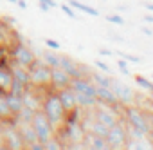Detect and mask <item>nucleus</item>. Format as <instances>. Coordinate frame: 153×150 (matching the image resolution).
<instances>
[{
    "mask_svg": "<svg viewBox=\"0 0 153 150\" xmlns=\"http://www.w3.org/2000/svg\"><path fill=\"white\" fill-rule=\"evenodd\" d=\"M117 67L121 69V72H123V74H126V76H130V74H131V72H130V69H128V62H126V60H123V58H121V60H117Z\"/></svg>",
    "mask_w": 153,
    "mask_h": 150,
    "instance_id": "obj_29",
    "label": "nucleus"
},
{
    "mask_svg": "<svg viewBox=\"0 0 153 150\" xmlns=\"http://www.w3.org/2000/svg\"><path fill=\"white\" fill-rule=\"evenodd\" d=\"M135 83L140 89H144V91H151V87H153V82L148 80V78H144L142 74H135Z\"/></svg>",
    "mask_w": 153,
    "mask_h": 150,
    "instance_id": "obj_23",
    "label": "nucleus"
},
{
    "mask_svg": "<svg viewBox=\"0 0 153 150\" xmlns=\"http://www.w3.org/2000/svg\"><path fill=\"white\" fill-rule=\"evenodd\" d=\"M0 121H2L4 125H15L16 127L15 114L7 107V101H6V94L4 92H0Z\"/></svg>",
    "mask_w": 153,
    "mask_h": 150,
    "instance_id": "obj_14",
    "label": "nucleus"
},
{
    "mask_svg": "<svg viewBox=\"0 0 153 150\" xmlns=\"http://www.w3.org/2000/svg\"><path fill=\"white\" fill-rule=\"evenodd\" d=\"M123 119L126 121L128 127H133V128H139L140 132L144 134H149L151 128H149V121H148V114L139 109V107H124V112H123Z\"/></svg>",
    "mask_w": 153,
    "mask_h": 150,
    "instance_id": "obj_4",
    "label": "nucleus"
},
{
    "mask_svg": "<svg viewBox=\"0 0 153 150\" xmlns=\"http://www.w3.org/2000/svg\"><path fill=\"white\" fill-rule=\"evenodd\" d=\"M38 8H40L43 13H49V11H51V8H49V6H45L43 2H40V0H38Z\"/></svg>",
    "mask_w": 153,
    "mask_h": 150,
    "instance_id": "obj_33",
    "label": "nucleus"
},
{
    "mask_svg": "<svg viewBox=\"0 0 153 150\" xmlns=\"http://www.w3.org/2000/svg\"><path fill=\"white\" fill-rule=\"evenodd\" d=\"M40 58L51 67V69H54V67H59V54H56V52H52L51 49H47V51H42V54H40Z\"/></svg>",
    "mask_w": 153,
    "mask_h": 150,
    "instance_id": "obj_22",
    "label": "nucleus"
},
{
    "mask_svg": "<svg viewBox=\"0 0 153 150\" xmlns=\"http://www.w3.org/2000/svg\"><path fill=\"white\" fill-rule=\"evenodd\" d=\"M59 9L68 16V18H72V20H78V15H76V9L72 8V6H68V4H61L59 6Z\"/></svg>",
    "mask_w": 153,
    "mask_h": 150,
    "instance_id": "obj_25",
    "label": "nucleus"
},
{
    "mask_svg": "<svg viewBox=\"0 0 153 150\" xmlns=\"http://www.w3.org/2000/svg\"><path fill=\"white\" fill-rule=\"evenodd\" d=\"M9 65H11V72H13V80L20 82L25 89L31 87V80H29V70H27V67L15 65V63H9Z\"/></svg>",
    "mask_w": 153,
    "mask_h": 150,
    "instance_id": "obj_15",
    "label": "nucleus"
},
{
    "mask_svg": "<svg viewBox=\"0 0 153 150\" xmlns=\"http://www.w3.org/2000/svg\"><path fill=\"white\" fill-rule=\"evenodd\" d=\"M151 82H153V76H151Z\"/></svg>",
    "mask_w": 153,
    "mask_h": 150,
    "instance_id": "obj_41",
    "label": "nucleus"
},
{
    "mask_svg": "<svg viewBox=\"0 0 153 150\" xmlns=\"http://www.w3.org/2000/svg\"><path fill=\"white\" fill-rule=\"evenodd\" d=\"M27 70H29L31 87H36V89H51V67L42 58H36L27 67Z\"/></svg>",
    "mask_w": 153,
    "mask_h": 150,
    "instance_id": "obj_2",
    "label": "nucleus"
},
{
    "mask_svg": "<svg viewBox=\"0 0 153 150\" xmlns=\"http://www.w3.org/2000/svg\"><path fill=\"white\" fill-rule=\"evenodd\" d=\"M43 44H45V47L51 49V51H59V47H61L59 42H58V40H52V38H45Z\"/></svg>",
    "mask_w": 153,
    "mask_h": 150,
    "instance_id": "obj_27",
    "label": "nucleus"
},
{
    "mask_svg": "<svg viewBox=\"0 0 153 150\" xmlns=\"http://www.w3.org/2000/svg\"><path fill=\"white\" fill-rule=\"evenodd\" d=\"M83 145H87L88 148H94V150H106V148H108V143H106L105 137H101V136H94V134H90V132L85 134Z\"/></svg>",
    "mask_w": 153,
    "mask_h": 150,
    "instance_id": "obj_16",
    "label": "nucleus"
},
{
    "mask_svg": "<svg viewBox=\"0 0 153 150\" xmlns=\"http://www.w3.org/2000/svg\"><path fill=\"white\" fill-rule=\"evenodd\" d=\"M99 54L101 56H114V51H110V49H99Z\"/></svg>",
    "mask_w": 153,
    "mask_h": 150,
    "instance_id": "obj_32",
    "label": "nucleus"
},
{
    "mask_svg": "<svg viewBox=\"0 0 153 150\" xmlns=\"http://www.w3.org/2000/svg\"><path fill=\"white\" fill-rule=\"evenodd\" d=\"M40 2H43V4H45V6H49L51 9L58 8V2H56V0H40Z\"/></svg>",
    "mask_w": 153,
    "mask_h": 150,
    "instance_id": "obj_31",
    "label": "nucleus"
},
{
    "mask_svg": "<svg viewBox=\"0 0 153 150\" xmlns=\"http://www.w3.org/2000/svg\"><path fill=\"white\" fill-rule=\"evenodd\" d=\"M16 128H18V132H20L25 146L31 145V143H34V141H38L36 139V132H34V128H33L31 123H20V125H16Z\"/></svg>",
    "mask_w": 153,
    "mask_h": 150,
    "instance_id": "obj_17",
    "label": "nucleus"
},
{
    "mask_svg": "<svg viewBox=\"0 0 153 150\" xmlns=\"http://www.w3.org/2000/svg\"><path fill=\"white\" fill-rule=\"evenodd\" d=\"M13 83V72L9 63H0V92H9Z\"/></svg>",
    "mask_w": 153,
    "mask_h": 150,
    "instance_id": "obj_13",
    "label": "nucleus"
},
{
    "mask_svg": "<svg viewBox=\"0 0 153 150\" xmlns=\"http://www.w3.org/2000/svg\"><path fill=\"white\" fill-rule=\"evenodd\" d=\"M144 22H148V24H153V16H151V15H144Z\"/></svg>",
    "mask_w": 153,
    "mask_h": 150,
    "instance_id": "obj_36",
    "label": "nucleus"
},
{
    "mask_svg": "<svg viewBox=\"0 0 153 150\" xmlns=\"http://www.w3.org/2000/svg\"><path fill=\"white\" fill-rule=\"evenodd\" d=\"M88 78L92 80L94 85H99V87H110V83H112V78L106 72H90Z\"/></svg>",
    "mask_w": 153,
    "mask_h": 150,
    "instance_id": "obj_21",
    "label": "nucleus"
},
{
    "mask_svg": "<svg viewBox=\"0 0 153 150\" xmlns=\"http://www.w3.org/2000/svg\"><path fill=\"white\" fill-rule=\"evenodd\" d=\"M106 20L110 22V24H117V26H124L126 22H124V18L121 16V15H106Z\"/></svg>",
    "mask_w": 153,
    "mask_h": 150,
    "instance_id": "obj_26",
    "label": "nucleus"
},
{
    "mask_svg": "<svg viewBox=\"0 0 153 150\" xmlns=\"http://www.w3.org/2000/svg\"><path fill=\"white\" fill-rule=\"evenodd\" d=\"M6 101H7V107L11 109L13 114H18L24 107V98L20 94H15V92H6Z\"/></svg>",
    "mask_w": 153,
    "mask_h": 150,
    "instance_id": "obj_19",
    "label": "nucleus"
},
{
    "mask_svg": "<svg viewBox=\"0 0 153 150\" xmlns=\"http://www.w3.org/2000/svg\"><path fill=\"white\" fill-rule=\"evenodd\" d=\"M114 54L123 56V60H126L128 63H140V58L139 56H133V54H128V52H123V51H115Z\"/></svg>",
    "mask_w": 153,
    "mask_h": 150,
    "instance_id": "obj_24",
    "label": "nucleus"
},
{
    "mask_svg": "<svg viewBox=\"0 0 153 150\" xmlns=\"http://www.w3.org/2000/svg\"><path fill=\"white\" fill-rule=\"evenodd\" d=\"M149 92H151V94H153V87H151V91H149Z\"/></svg>",
    "mask_w": 153,
    "mask_h": 150,
    "instance_id": "obj_40",
    "label": "nucleus"
},
{
    "mask_svg": "<svg viewBox=\"0 0 153 150\" xmlns=\"http://www.w3.org/2000/svg\"><path fill=\"white\" fill-rule=\"evenodd\" d=\"M110 89L114 91V94L117 96V101H119L121 105L128 107V105H131V103H133V100H135V92H133V89H130V85H126V83L119 82L117 78H112Z\"/></svg>",
    "mask_w": 153,
    "mask_h": 150,
    "instance_id": "obj_8",
    "label": "nucleus"
},
{
    "mask_svg": "<svg viewBox=\"0 0 153 150\" xmlns=\"http://www.w3.org/2000/svg\"><path fill=\"white\" fill-rule=\"evenodd\" d=\"M144 8H146L148 11H153V4H144Z\"/></svg>",
    "mask_w": 153,
    "mask_h": 150,
    "instance_id": "obj_38",
    "label": "nucleus"
},
{
    "mask_svg": "<svg viewBox=\"0 0 153 150\" xmlns=\"http://www.w3.org/2000/svg\"><path fill=\"white\" fill-rule=\"evenodd\" d=\"M40 110L47 116V119L52 123V127H54V128H58V127H61V125H63L67 110L63 109V105H61V101H59L58 94H56L52 89H49V91L43 94L42 109H40Z\"/></svg>",
    "mask_w": 153,
    "mask_h": 150,
    "instance_id": "obj_1",
    "label": "nucleus"
},
{
    "mask_svg": "<svg viewBox=\"0 0 153 150\" xmlns=\"http://www.w3.org/2000/svg\"><path fill=\"white\" fill-rule=\"evenodd\" d=\"M96 98H97V103L108 105V107H115L119 103L117 96L114 94V91L110 87H99V85H96Z\"/></svg>",
    "mask_w": 153,
    "mask_h": 150,
    "instance_id": "obj_11",
    "label": "nucleus"
},
{
    "mask_svg": "<svg viewBox=\"0 0 153 150\" xmlns=\"http://www.w3.org/2000/svg\"><path fill=\"white\" fill-rule=\"evenodd\" d=\"M7 2H9V4H16V0H7Z\"/></svg>",
    "mask_w": 153,
    "mask_h": 150,
    "instance_id": "obj_39",
    "label": "nucleus"
},
{
    "mask_svg": "<svg viewBox=\"0 0 153 150\" xmlns=\"http://www.w3.org/2000/svg\"><path fill=\"white\" fill-rule=\"evenodd\" d=\"M38 56L34 54V51L24 44V38L18 40L15 45L9 47V63H15V65H22V67H29Z\"/></svg>",
    "mask_w": 153,
    "mask_h": 150,
    "instance_id": "obj_3",
    "label": "nucleus"
},
{
    "mask_svg": "<svg viewBox=\"0 0 153 150\" xmlns=\"http://www.w3.org/2000/svg\"><path fill=\"white\" fill-rule=\"evenodd\" d=\"M106 143H108V148H123L126 146V141H128V132H126V121L121 118L115 125H112L105 136Z\"/></svg>",
    "mask_w": 153,
    "mask_h": 150,
    "instance_id": "obj_6",
    "label": "nucleus"
},
{
    "mask_svg": "<svg viewBox=\"0 0 153 150\" xmlns=\"http://www.w3.org/2000/svg\"><path fill=\"white\" fill-rule=\"evenodd\" d=\"M16 6L20 9H27V2H25V0H16Z\"/></svg>",
    "mask_w": 153,
    "mask_h": 150,
    "instance_id": "obj_34",
    "label": "nucleus"
},
{
    "mask_svg": "<svg viewBox=\"0 0 153 150\" xmlns=\"http://www.w3.org/2000/svg\"><path fill=\"white\" fill-rule=\"evenodd\" d=\"M96 67H97L99 70H103V72H106V74L110 72V67H108V65H106L105 62H101V60H96Z\"/></svg>",
    "mask_w": 153,
    "mask_h": 150,
    "instance_id": "obj_30",
    "label": "nucleus"
},
{
    "mask_svg": "<svg viewBox=\"0 0 153 150\" xmlns=\"http://www.w3.org/2000/svg\"><path fill=\"white\" fill-rule=\"evenodd\" d=\"M70 76L61 69V67H54L51 69V89L56 92L59 89H65V87H70Z\"/></svg>",
    "mask_w": 153,
    "mask_h": 150,
    "instance_id": "obj_10",
    "label": "nucleus"
},
{
    "mask_svg": "<svg viewBox=\"0 0 153 150\" xmlns=\"http://www.w3.org/2000/svg\"><path fill=\"white\" fill-rule=\"evenodd\" d=\"M56 94H58V98H59V101H61V105H63L65 110H72L74 107H78V101H76V92L70 87L59 89V91H56Z\"/></svg>",
    "mask_w": 153,
    "mask_h": 150,
    "instance_id": "obj_12",
    "label": "nucleus"
},
{
    "mask_svg": "<svg viewBox=\"0 0 153 150\" xmlns=\"http://www.w3.org/2000/svg\"><path fill=\"white\" fill-rule=\"evenodd\" d=\"M68 6H72L74 9H78V11H81V13H87V15H90V16H99L101 13L96 9V8H92V6H87V4H83V2H79V0H68Z\"/></svg>",
    "mask_w": 153,
    "mask_h": 150,
    "instance_id": "obj_20",
    "label": "nucleus"
},
{
    "mask_svg": "<svg viewBox=\"0 0 153 150\" xmlns=\"http://www.w3.org/2000/svg\"><path fill=\"white\" fill-rule=\"evenodd\" d=\"M142 33H144L146 36H151V34H153V31H151V29H148V27H144V29H142Z\"/></svg>",
    "mask_w": 153,
    "mask_h": 150,
    "instance_id": "obj_37",
    "label": "nucleus"
},
{
    "mask_svg": "<svg viewBox=\"0 0 153 150\" xmlns=\"http://www.w3.org/2000/svg\"><path fill=\"white\" fill-rule=\"evenodd\" d=\"M31 125H33V128H34V132H36V139L42 143V145H45L51 137H54V134H56V128L52 127V123L47 119V116L42 112V110H36L34 112V116H33V119H31Z\"/></svg>",
    "mask_w": 153,
    "mask_h": 150,
    "instance_id": "obj_5",
    "label": "nucleus"
},
{
    "mask_svg": "<svg viewBox=\"0 0 153 150\" xmlns=\"http://www.w3.org/2000/svg\"><path fill=\"white\" fill-rule=\"evenodd\" d=\"M0 63H9V49L6 45H0Z\"/></svg>",
    "mask_w": 153,
    "mask_h": 150,
    "instance_id": "obj_28",
    "label": "nucleus"
},
{
    "mask_svg": "<svg viewBox=\"0 0 153 150\" xmlns=\"http://www.w3.org/2000/svg\"><path fill=\"white\" fill-rule=\"evenodd\" d=\"M59 67L68 74L70 78H81V76H88L90 70L85 69L83 65H79L76 60H72L70 56H59Z\"/></svg>",
    "mask_w": 153,
    "mask_h": 150,
    "instance_id": "obj_9",
    "label": "nucleus"
},
{
    "mask_svg": "<svg viewBox=\"0 0 153 150\" xmlns=\"http://www.w3.org/2000/svg\"><path fill=\"white\" fill-rule=\"evenodd\" d=\"M148 114V121H149V128H153V112H146Z\"/></svg>",
    "mask_w": 153,
    "mask_h": 150,
    "instance_id": "obj_35",
    "label": "nucleus"
},
{
    "mask_svg": "<svg viewBox=\"0 0 153 150\" xmlns=\"http://www.w3.org/2000/svg\"><path fill=\"white\" fill-rule=\"evenodd\" d=\"M76 101H78V107H81L83 110H92L97 105V98L88 96L85 92H76Z\"/></svg>",
    "mask_w": 153,
    "mask_h": 150,
    "instance_id": "obj_18",
    "label": "nucleus"
},
{
    "mask_svg": "<svg viewBox=\"0 0 153 150\" xmlns=\"http://www.w3.org/2000/svg\"><path fill=\"white\" fill-rule=\"evenodd\" d=\"M0 139H2V145L6 148H13V150L25 148V143H24V139H22V136H20V132H18V128L15 125H4L2 137Z\"/></svg>",
    "mask_w": 153,
    "mask_h": 150,
    "instance_id": "obj_7",
    "label": "nucleus"
}]
</instances>
